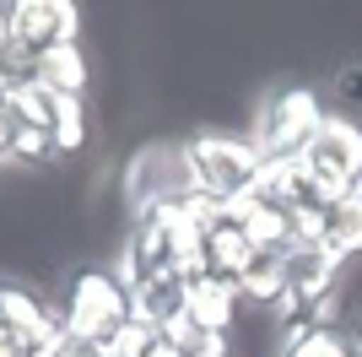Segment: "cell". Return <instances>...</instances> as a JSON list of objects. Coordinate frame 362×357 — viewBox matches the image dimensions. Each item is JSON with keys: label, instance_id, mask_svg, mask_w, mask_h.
Returning <instances> with one entry per match:
<instances>
[{"label": "cell", "instance_id": "obj_1", "mask_svg": "<svg viewBox=\"0 0 362 357\" xmlns=\"http://www.w3.org/2000/svg\"><path fill=\"white\" fill-rule=\"evenodd\" d=\"M179 163H184L189 195H206L216 206H233L243 195H255L265 157H259L255 141H238V135H195V141L179 147Z\"/></svg>", "mask_w": 362, "mask_h": 357}, {"label": "cell", "instance_id": "obj_2", "mask_svg": "<svg viewBox=\"0 0 362 357\" xmlns=\"http://www.w3.org/2000/svg\"><path fill=\"white\" fill-rule=\"evenodd\" d=\"M60 314L71 325V336L108 341L130 319V287L119 282V271H76L60 298Z\"/></svg>", "mask_w": 362, "mask_h": 357}, {"label": "cell", "instance_id": "obj_3", "mask_svg": "<svg viewBox=\"0 0 362 357\" xmlns=\"http://www.w3.org/2000/svg\"><path fill=\"white\" fill-rule=\"evenodd\" d=\"M325 103H319L314 87H281L265 103V114H259V135L255 147L265 163H287V157H303V147L319 135V125H325Z\"/></svg>", "mask_w": 362, "mask_h": 357}, {"label": "cell", "instance_id": "obj_4", "mask_svg": "<svg viewBox=\"0 0 362 357\" xmlns=\"http://www.w3.org/2000/svg\"><path fill=\"white\" fill-rule=\"evenodd\" d=\"M303 168H308V178L319 184L325 206H335L341 195H357L362 190V125H351V119H325L319 135L303 147Z\"/></svg>", "mask_w": 362, "mask_h": 357}, {"label": "cell", "instance_id": "obj_5", "mask_svg": "<svg viewBox=\"0 0 362 357\" xmlns=\"http://www.w3.org/2000/svg\"><path fill=\"white\" fill-rule=\"evenodd\" d=\"M0 325L11 330V336H22V341L33 346V357L71 336L60 303H49L44 293H33V287H22V282H0Z\"/></svg>", "mask_w": 362, "mask_h": 357}, {"label": "cell", "instance_id": "obj_6", "mask_svg": "<svg viewBox=\"0 0 362 357\" xmlns=\"http://www.w3.org/2000/svg\"><path fill=\"white\" fill-rule=\"evenodd\" d=\"M76 33H81V6L71 0H16L11 6V44H22L33 60L44 49L76 44Z\"/></svg>", "mask_w": 362, "mask_h": 357}, {"label": "cell", "instance_id": "obj_7", "mask_svg": "<svg viewBox=\"0 0 362 357\" xmlns=\"http://www.w3.org/2000/svg\"><path fill=\"white\" fill-rule=\"evenodd\" d=\"M189 184H184V163H179V152H168V147H146L136 152V163H130V174H124V200L141 211H151L157 200H173V195H184Z\"/></svg>", "mask_w": 362, "mask_h": 357}, {"label": "cell", "instance_id": "obj_8", "mask_svg": "<svg viewBox=\"0 0 362 357\" xmlns=\"http://www.w3.org/2000/svg\"><path fill=\"white\" fill-rule=\"evenodd\" d=\"M184 314L206 336H233V325H238V293H233V282H216V276H189Z\"/></svg>", "mask_w": 362, "mask_h": 357}, {"label": "cell", "instance_id": "obj_9", "mask_svg": "<svg viewBox=\"0 0 362 357\" xmlns=\"http://www.w3.org/2000/svg\"><path fill=\"white\" fill-rule=\"evenodd\" d=\"M184 293H189V276H184V271H163V276L130 287V314L146 319L151 330H163L168 319H179V314H184Z\"/></svg>", "mask_w": 362, "mask_h": 357}, {"label": "cell", "instance_id": "obj_10", "mask_svg": "<svg viewBox=\"0 0 362 357\" xmlns=\"http://www.w3.org/2000/svg\"><path fill=\"white\" fill-rule=\"evenodd\" d=\"M33 81H44L54 98H87L92 65L81 55V44H60V49H44L33 60Z\"/></svg>", "mask_w": 362, "mask_h": 357}, {"label": "cell", "instance_id": "obj_11", "mask_svg": "<svg viewBox=\"0 0 362 357\" xmlns=\"http://www.w3.org/2000/svg\"><path fill=\"white\" fill-rule=\"evenodd\" d=\"M255 254L259 249L243 238V227L222 211V222L206 233V276H216V282H238L243 271L255 266Z\"/></svg>", "mask_w": 362, "mask_h": 357}, {"label": "cell", "instance_id": "obj_12", "mask_svg": "<svg viewBox=\"0 0 362 357\" xmlns=\"http://www.w3.org/2000/svg\"><path fill=\"white\" fill-rule=\"evenodd\" d=\"M238 303H255V309H276L281 293H287V254H255V266L233 282Z\"/></svg>", "mask_w": 362, "mask_h": 357}, {"label": "cell", "instance_id": "obj_13", "mask_svg": "<svg viewBox=\"0 0 362 357\" xmlns=\"http://www.w3.org/2000/svg\"><path fill=\"white\" fill-rule=\"evenodd\" d=\"M6 108H11L16 125H28V130H54V119H60V98L44 87V81H22V87L6 92Z\"/></svg>", "mask_w": 362, "mask_h": 357}, {"label": "cell", "instance_id": "obj_14", "mask_svg": "<svg viewBox=\"0 0 362 357\" xmlns=\"http://www.w3.org/2000/svg\"><path fill=\"white\" fill-rule=\"evenodd\" d=\"M325 244L351 254H362V190L357 195H341L335 206H325Z\"/></svg>", "mask_w": 362, "mask_h": 357}, {"label": "cell", "instance_id": "obj_15", "mask_svg": "<svg viewBox=\"0 0 362 357\" xmlns=\"http://www.w3.org/2000/svg\"><path fill=\"white\" fill-rule=\"evenodd\" d=\"M54 152L60 157H76V152H87L92 141V119H87V98H60V119H54Z\"/></svg>", "mask_w": 362, "mask_h": 357}, {"label": "cell", "instance_id": "obj_16", "mask_svg": "<svg viewBox=\"0 0 362 357\" xmlns=\"http://www.w3.org/2000/svg\"><path fill=\"white\" fill-rule=\"evenodd\" d=\"M281 357H362V352L346 330H308V336L281 346Z\"/></svg>", "mask_w": 362, "mask_h": 357}, {"label": "cell", "instance_id": "obj_17", "mask_svg": "<svg viewBox=\"0 0 362 357\" xmlns=\"http://www.w3.org/2000/svg\"><path fill=\"white\" fill-rule=\"evenodd\" d=\"M98 346H103V357H151L157 330H151L146 319H136V314H130V319H124V325L114 330L108 341H98Z\"/></svg>", "mask_w": 362, "mask_h": 357}, {"label": "cell", "instance_id": "obj_18", "mask_svg": "<svg viewBox=\"0 0 362 357\" xmlns=\"http://www.w3.org/2000/svg\"><path fill=\"white\" fill-rule=\"evenodd\" d=\"M49 157H54V135H49V130H28V125H16L6 163H11V168H33V163H49Z\"/></svg>", "mask_w": 362, "mask_h": 357}, {"label": "cell", "instance_id": "obj_19", "mask_svg": "<svg viewBox=\"0 0 362 357\" xmlns=\"http://www.w3.org/2000/svg\"><path fill=\"white\" fill-rule=\"evenodd\" d=\"M335 98H346V103L362 108V65H346V71L335 76Z\"/></svg>", "mask_w": 362, "mask_h": 357}, {"label": "cell", "instance_id": "obj_20", "mask_svg": "<svg viewBox=\"0 0 362 357\" xmlns=\"http://www.w3.org/2000/svg\"><path fill=\"white\" fill-rule=\"evenodd\" d=\"M0 357H33V346L22 341V336H11L6 325H0Z\"/></svg>", "mask_w": 362, "mask_h": 357}, {"label": "cell", "instance_id": "obj_21", "mask_svg": "<svg viewBox=\"0 0 362 357\" xmlns=\"http://www.w3.org/2000/svg\"><path fill=\"white\" fill-rule=\"evenodd\" d=\"M11 135H16V119H11V108H6V98H0V163H6V152H11Z\"/></svg>", "mask_w": 362, "mask_h": 357}, {"label": "cell", "instance_id": "obj_22", "mask_svg": "<svg viewBox=\"0 0 362 357\" xmlns=\"http://www.w3.org/2000/svg\"><path fill=\"white\" fill-rule=\"evenodd\" d=\"M11 44V6H0V49Z\"/></svg>", "mask_w": 362, "mask_h": 357}, {"label": "cell", "instance_id": "obj_23", "mask_svg": "<svg viewBox=\"0 0 362 357\" xmlns=\"http://www.w3.org/2000/svg\"><path fill=\"white\" fill-rule=\"evenodd\" d=\"M151 357H184V352H179V346H168L163 336H157V346H151Z\"/></svg>", "mask_w": 362, "mask_h": 357}, {"label": "cell", "instance_id": "obj_24", "mask_svg": "<svg viewBox=\"0 0 362 357\" xmlns=\"http://www.w3.org/2000/svg\"><path fill=\"white\" fill-rule=\"evenodd\" d=\"M200 357H216V352H200Z\"/></svg>", "mask_w": 362, "mask_h": 357}]
</instances>
